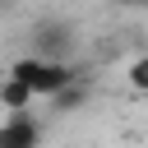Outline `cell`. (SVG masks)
Returning a JSON list of instances; mask_svg holds the SVG:
<instances>
[{"label":"cell","instance_id":"obj_1","mask_svg":"<svg viewBox=\"0 0 148 148\" xmlns=\"http://www.w3.org/2000/svg\"><path fill=\"white\" fill-rule=\"evenodd\" d=\"M5 74H9V79H18L37 102H51L56 92H65L69 83H79V79H83V69H74V60H69V65H60V60H37V56H18Z\"/></svg>","mask_w":148,"mask_h":148},{"label":"cell","instance_id":"obj_2","mask_svg":"<svg viewBox=\"0 0 148 148\" xmlns=\"http://www.w3.org/2000/svg\"><path fill=\"white\" fill-rule=\"evenodd\" d=\"M28 42H32V51H28V56H37V60H60V65H69V56L79 51V28H74L69 18L51 14V18H37V23H32Z\"/></svg>","mask_w":148,"mask_h":148},{"label":"cell","instance_id":"obj_3","mask_svg":"<svg viewBox=\"0 0 148 148\" xmlns=\"http://www.w3.org/2000/svg\"><path fill=\"white\" fill-rule=\"evenodd\" d=\"M0 148H42V120L32 111L0 120Z\"/></svg>","mask_w":148,"mask_h":148},{"label":"cell","instance_id":"obj_4","mask_svg":"<svg viewBox=\"0 0 148 148\" xmlns=\"http://www.w3.org/2000/svg\"><path fill=\"white\" fill-rule=\"evenodd\" d=\"M0 106H5L9 116H23V111H32V106H37V97H32L18 79H9V74H5V79H0Z\"/></svg>","mask_w":148,"mask_h":148},{"label":"cell","instance_id":"obj_5","mask_svg":"<svg viewBox=\"0 0 148 148\" xmlns=\"http://www.w3.org/2000/svg\"><path fill=\"white\" fill-rule=\"evenodd\" d=\"M83 102H88V74H83L79 83H69L65 92H56V97H51V106H56V111H79Z\"/></svg>","mask_w":148,"mask_h":148},{"label":"cell","instance_id":"obj_6","mask_svg":"<svg viewBox=\"0 0 148 148\" xmlns=\"http://www.w3.org/2000/svg\"><path fill=\"white\" fill-rule=\"evenodd\" d=\"M125 79H130V88H134V92H148V51L130 60V69H125Z\"/></svg>","mask_w":148,"mask_h":148},{"label":"cell","instance_id":"obj_7","mask_svg":"<svg viewBox=\"0 0 148 148\" xmlns=\"http://www.w3.org/2000/svg\"><path fill=\"white\" fill-rule=\"evenodd\" d=\"M14 5H18V0H0V14H9V9H14Z\"/></svg>","mask_w":148,"mask_h":148},{"label":"cell","instance_id":"obj_8","mask_svg":"<svg viewBox=\"0 0 148 148\" xmlns=\"http://www.w3.org/2000/svg\"><path fill=\"white\" fill-rule=\"evenodd\" d=\"M120 5H143V9H148V0H120Z\"/></svg>","mask_w":148,"mask_h":148}]
</instances>
